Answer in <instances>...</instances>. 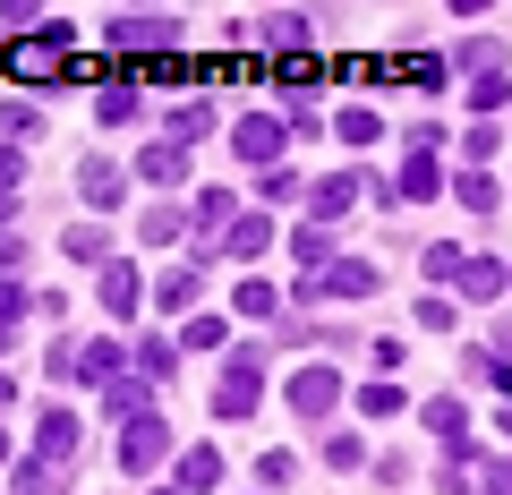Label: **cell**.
<instances>
[{
    "label": "cell",
    "instance_id": "9c48e42d",
    "mask_svg": "<svg viewBox=\"0 0 512 495\" xmlns=\"http://www.w3.org/2000/svg\"><path fill=\"white\" fill-rule=\"evenodd\" d=\"M103 43L111 52H171V43H180V18H111Z\"/></svg>",
    "mask_w": 512,
    "mask_h": 495
},
{
    "label": "cell",
    "instance_id": "f1b7e54d",
    "mask_svg": "<svg viewBox=\"0 0 512 495\" xmlns=\"http://www.w3.org/2000/svg\"><path fill=\"white\" fill-rule=\"evenodd\" d=\"M453 197L470 205V214H495V205H504V188H495V171H453Z\"/></svg>",
    "mask_w": 512,
    "mask_h": 495
},
{
    "label": "cell",
    "instance_id": "ba28073f",
    "mask_svg": "<svg viewBox=\"0 0 512 495\" xmlns=\"http://www.w3.org/2000/svg\"><path fill=\"white\" fill-rule=\"evenodd\" d=\"M274 248V214H231V231L214 239V265H248Z\"/></svg>",
    "mask_w": 512,
    "mask_h": 495
},
{
    "label": "cell",
    "instance_id": "30bf717a",
    "mask_svg": "<svg viewBox=\"0 0 512 495\" xmlns=\"http://www.w3.org/2000/svg\"><path fill=\"white\" fill-rule=\"evenodd\" d=\"M444 197V154H402V171H393V205H427Z\"/></svg>",
    "mask_w": 512,
    "mask_h": 495
},
{
    "label": "cell",
    "instance_id": "ffe728a7",
    "mask_svg": "<svg viewBox=\"0 0 512 495\" xmlns=\"http://www.w3.org/2000/svg\"><path fill=\"white\" fill-rule=\"evenodd\" d=\"M197 291H205L197 265H171V274L154 282V308H163V316H197Z\"/></svg>",
    "mask_w": 512,
    "mask_h": 495
},
{
    "label": "cell",
    "instance_id": "8d00e7d4",
    "mask_svg": "<svg viewBox=\"0 0 512 495\" xmlns=\"http://www.w3.org/2000/svg\"><path fill=\"white\" fill-rule=\"evenodd\" d=\"M325 470H367V444L359 436H325Z\"/></svg>",
    "mask_w": 512,
    "mask_h": 495
},
{
    "label": "cell",
    "instance_id": "5bb4252c",
    "mask_svg": "<svg viewBox=\"0 0 512 495\" xmlns=\"http://www.w3.org/2000/svg\"><path fill=\"white\" fill-rule=\"evenodd\" d=\"M137 180H146V188H188V146H171V137H154V146L137 154Z\"/></svg>",
    "mask_w": 512,
    "mask_h": 495
},
{
    "label": "cell",
    "instance_id": "603a6c76",
    "mask_svg": "<svg viewBox=\"0 0 512 495\" xmlns=\"http://www.w3.org/2000/svg\"><path fill=\"white\" fill-rule=\"evenodd\" d=\"M333 137H342V146H376V137H384V120H376V103H342V111H333Z\"/></svg>",
    "mask_w": 512,
    "mask_h": 495
},
{
    "label": "cell",
    "instance_id": "8fae6325",
    "mask_svg": "<svg viewBox=\"0 0 512 495\" xmlns=\"http://www.w3.org/2000/svg\"><path fill=\"white\" fill-rule=\"evenodd\" d=\"M94 291H103V316H111V325H128V316H137V299H146V282H137V265L111 257L103 274H94Z\"/></svg>",
    "mask_w": 512,
    "mask_h": 495
},
{
    "label": "cell",
    "instance_id": "7402d4cb",
    "mask_svg": "<svg viewBox=\"0 0 512 495\" xmlns=\"http://www.w3.org/2000/svg\"><path fill=\"white\" fill-rule=\"evenodd\" d=\"M77 376H86V385L103 393L111 376H120V333H103V342H77Z\"/></svg>",
    "mask_w": 512,
    "mask_h": 495
},
{
    "label": "cell",
    "instance_id": "9a60e30c",
    "mask_svg": "<svg viewBox=\"0 0 512 495\" xmlns=\"http://www.w3.org/2000/svg\"><path fill=\"white\" fill-rule=\"evenodd\" d=\"M137 239H146V248H180V239H188V205L154 197L146 214H137Z\"/></svg>",
    "mask_w": 512,
    "mask_h": 495
},
{
    "label": "cell",
    "instance_id": "1f68e13d",
    "mask_svg": "<svg viewBox=\"0 0 512 495\" xmlns=\"http://www.w3.org/2000/svg\"><path fill=\"white\" fill-rule=\"evenodd\" d=\"M137 86H94V120H103V129H120V120H137Z\"/></svg>",
    "mask_w": 512,
    "mask_h": 495
},
{
    "label": "cell",
    "instance_id": "c3c4849f",
    "mask_svg": "<svg viewBox=\"0 0 512 495\" xmlns=\"http://www.w3.org/2000/svg\"><path fill=\"white\" fill-rule=\"evenodd\" d=\"M0 402H18V385H9V376H0Z\"/></svg>",
    "mask_w": 512,
    "mask_h": 495
},
{
    "label": "cell",
    "instance_id": "d6986e66",
    "mask_svg": "<svg viewBox=\"0 0 512 495\" xmlns=\"http://www.w3.org/2000/svg\"><path fill=\"white\" fill-rule=\"evenodd\" d=\"M291 265H299V282H316L333 265V231H325V222H299V231H291Z\"/></svg>",
    "mask_w": 512,
    "mask_h": 495
},
{
    "label": "cell",
    "instance_id": "3957f363",
    "mask_svg": "<svg viewBox=\"0 0 512 495\" xmlns=\"http://www.w3.org/2000/svg\"><path fill=\"white\" fill-rule=\"evenodd\" d=\"M282 402H291V419H299V427H325L333 410H342V376H333L325 359H308V367L291 376V393H282Z\"/></svg>",
    "mask_w": 512,
    "mask_h": 495
},
{
    "label": "cell",
    "instance_id": "bcb514c9",
    "mask_svg": "<svg viewBox=\"0 0 512 495\" xmlns=\"http://www.w3.org/2000/svg\"><path fill=\"white\" fill-rule=\"evenodd\" d=\"M0 231H18V188H0Z\"/></svg>",
    "mask_w": 512,
    "mask_h": 495
},
{
    "label": "cell",
    "instance_id": "4dcf8cb0",
    "mask_svg": "<svg viewBox=\"0 0 512 495\" xmlns=\"http://www.w3.org/2000/svg\"><path fill=\"white\" fill-rule=\"evenodd\" d=\"M137 376H146V385H163V376H180V350H171L163 333H146V342H137Z\"/></svg>",
    "mask_w": 512,
    "mask_h": 495
},
{
    "label": "cell",
    "instance_id": "60d3db41",
    "mask_svg": "<svg viewBox=\"0 0 512 495\" xmlns=\"http://www.w3.org/2000/svg\"><path fill=\"white\" fill-rule=\"evenodd\" d=\"M18 265H26V231H0V282H18Z\"/></svg>",
    "mask_w": 512,
    "mask_h": 495
},
{
    "label": "cell",
    "instance_id": "52a82bcc",
    "mask_svg": "<svg viewBox=\"0 0 512 495\" xmlns=\"http://www.w3.org/2000/svg\"><path fill=\"white\" fill-rule=\"evenodd\" d=\"M359 197H367V171H325V180L308 188V222H325V231H333Z\"/></svg>",
    "mask_w": 512,
    "mask_h": 495
},
{
    "label": "cell",
    "instance_id": "4fadbf2b",
    "mask_svg": "<svg viewBox=\"0 0 512 495\" xmlns=\"http://www.w3.org/2000/svg\"><path fill=\"white\" fill-rule=\"evenodd\" d=\"M69 453H77V410H43V419H35V461L60 470Z\"/></svg>",
    "mask_w": 512,
    "mask_h": 495
},
{
    "label": "cell",
    "instance_id": "cb8c5ba5",
    "mask_svg": "<svg viewBox=\"0 0 512 495\" xmlns=\"http://www.w3.org/2000/svg\"><path fill=\"white\" fill-rule=\"evenodd\" d=\"M461 94H470L478 120H495V111L512 103V69H487V77H461Z\"/></svg>",
    "mask_w": 512,
    "mask_h": 495
},
{
    "label": "cell",
    "instance_id": "f907efd6",
    "mask_svg": "<svg viewBox=\"0 0 512 495\" xmlns=\"http://www.w3.org/2000/svg\"><path fill=\"white\" fill-rule=\"evenodd\" d=\"M154 495H180V487H154Z\"/></svg>",
    "mask_w": 512,
    "mask_h": 495
},
{
    "label": "cell",
    "instance_id": "484cf974",
    "mask_svg": "<svg viewBox=\"0 0 512 495\" xmlns=\"http://www.w3.org/2000/svg\"><path fill=\"white\" fill-rule=\"evenodd\" d=\"M419 419H427V436H436V444H461V436H470V410H461L453 393H436V402H427Z\"/></svg>",
    "mask_w": 512,
    "mask_h": 495
},
{
    "label": "cell",
    "instance_id": "836d02e7",
    "mask_svg": "<svg viewBox=\"0 0 512 495\" xmlns=\"http://www.w3.org/2000/svg\"><path fill=\"white\" fill-rule=\"evenodd\" d=\"M274 308H282V291H274V282L239 274V316H274Z\"/></svg>",
    "mask_w": 512,
    "mask_h": 495
},
{
    "label": "cell",
    "instance_id": "8992f818",
    "mask_svg": "<svg viewBox=\"0 0 512 495\" xmlns=\"http://www.w3.org/2000/svg\"><path fill=\"white\" fill-rule=\"evenodd\" d=\"M77 197H86L94 214H120L128 205V171L111 163V154H86V163H77Z\"/></svg>",
    "mask_w": 512,
    "mask_h": 495
},
{
    "label": "cell",
    "instance_id": "816d5d0a",
    "mask_svg": "<svg viewBox=\"0 0 512 495\" xmlns=\"http://www.w3.org/2000/svg\"><path fill=\"white\" fill-rule=\"evenodd\" d=\"M504 291H512V282H504Z\"/></svg>",
    "mask_w": 512,
    "mask_h": 495
},
{
    "label": "cell",
    "instance_id": "b9f144b4",
    "mask_svg": "<svg viewBox=\"0 0 512 495\" xmlns=\"http://www.w3.org/2000/svg\"><path fill=\"white\" fill-rule=\"evenodd\" d=\"M265 35H274L282 52H299V43H308V18H274V26H265Z\"/></svg>",
    "mask_w": 512,
    "mask_h": 495
},
{
    "label": "cell",
    "instance_id": "f546056e",
    "mask_svg": "<svg viewBox=\"0 0 512 495\" xmlns=\"http://www.w3.org/2000/svg\"><path fill=\"white\" fill-rule=\"evenodd\" d=\"M26 137H43V111L9 94V103H0V146H26Z\"/></svg>",
    "mask_w": 512,
    "mask_h": 495
},
{
    "label": "cell",
    "instance_id": "7dc6e473",
    "mask_svg": "<svg viewBox=\"0 0 512 495\" xmlns=\"http://www.w3.org/2000/svg\"><path fill=\"white\" fill-rule=\"evenodd\" d=\"M495 427H504V444H512V402H504V410H495Z\"/></svg>",
    "mask_w": 512,
    "mask_h": 495
},
{
    "label": "cell",
    "instance_id": "e575fe53",
    "mask_svg": "<svg viewBox=\"0 0 512 495\" xmlns=\"http://www.w3.org/2000/svg\"><path fill=\"white\" fill-rule=\"evenodd\" d=\"M256 197H265V205H308V188H299V171H265V180H256Z\"/></svg>",
    "mask_w": 512,
    "mask_h": 495
},
{
    "label": "cell",
    "instance_id": "5b68a950",
    "mask_svg": "<svg viewBox=\"0 0 512 495\" xmlns=\"http://www.w3.org/2000/svg\"><path fill=\"white\" fill-rule=\"evenodd\" d=\"M163 461H171V419H163V410H146V419L120 427V470H128V478L163 470Z\"/></svg>",
    "mask_w": 512,
    "mask_h": 495
},
{
    "label": "cell",
    "instance_id": "ab89813d",
    "mask_svg": "<svg viewBox=\"0 0 512 495\" xmlns=\"http://www.w3.org/2000/svg\"><path fill=\"white\" fill-rule=\"evenodd\" d=\"M231 333H222V316H188V350H222Z\"/></svg>",
    "mask_w": 512,
    "mask_h": 495
},
{
    "label": "cell",
    "instance_id": "7a4b0ae2",
    "mask_svg": "<svg viewBox=\"0 0 512 495\" xmlns=\"http://www.w3.org/2000/svg\"><path fill=\"white\" fill-rule=\"evenodd\" d=\"M384 291V265H367V257H333L316 282H299V308H316V299H376Z\"/></svg>",
    "mask_w": 512,
    "mask_h": 495
},
{
    "label": "cell",
    "instance_id": "74e56055",
    "mask_svg": "<svg viewBox=\"0 0 512 495\" xmlns=\"http://www.w3.org/2000/svg\"><path fill=\"white\" fill-rule=\"evenodd\" d=\"M9 495H52V470L26 453V461H18V478H9Z\"/></svg>",
    "mask_w": 512,
    "mask_h": 495
},
{
    "label": "cell",
    "instance_id": "d590c367",
    "mask_svg": "<svg viewBox=\"0 0 512 495\" xmlns=\"http://www.w3.org/2000/svg\"><path fill=\"white\" fill-rule=\"evenodd\" d=\"M461 325V316H453V299H444V291H427L419 299V333H453Z\"/></svg>",
    "mask_w": 512,
    "mask_h": 495
},
{
    "label": "cell",
    "instance_id": "7c38bea8",
    "mask_svg": "<svg viewBox=\"0 0 512 495\" xmlns=\"http://www.w3.org/2000/svg\"><path fill=\"white\" fill-rule=\"evenodd\" d=\"M163 137H171V146H197V137H214V94H180V103L163 111Z\"/></svg>",
    "mask_w": 512,
    "mask_h": 495
},
{
    "label": "cell",
    "instance_id": "e0dca14e",
    "mask_svg": "<svg viewBox=\"0 0 512 495\" xmlns=\"http://www.w3.org/2000/svg\"><path fill=\"white\" fill-rule=\"evenodd\" d=\"M94 402H103V419H146V402H154V385H146V376H111V385L103 393H94Z\"/></svg>",
    "mask_w": 512,
    "mask_h": 495
},
{
    "label": "cell",
    "instance_id": "4316f807",
    "mask_svg": "<svg viewBox=\"0 0 512 495\" xmlns=\"http://www.w3.org/2000/svg\"><path fill=\"white\" fill-rule=\"evenodd\" d=\"M495 154H504V129H495V120H470V129H461V171H487Z\"/></svg>",
    "mask_w": 512,
    "mask_h": 495
},
{
    "label": "cell",
    "instance_id": "d6a6232c",
    "mask_svg": "<svg viewBox=\"0 0 512 495\" xmlns=\"http://www.w3.org/2000/svg\"><path fill=\"white\" fill-rule=\"evenodd\" d=\"M461 257H470V248H453V239H436V248H427L419 265H427V282H436V291H444V282L461 274Z\"/></svg>",
    "mask_w": 512,
    "mask_h": 495
},
{
    "label": "cell",
    "instance_id": "83f0119b",
    "mask_svg": "<svg viewBox=\"0 0 512 495\" xmlns=\"http://www.w3.org/2000/svg\"><path fill=\"white\" fill-rule=\"evenodd\" d=\"M393 410H410V393L393 385V376H367L359 385V419H393Z\"/></svg>",
    "mask_w": 512,
    "mask_h": 495
},
{
    "label": "cell",
    "instance_id": "d4e9b609",
    "mask_svg": "<svg viewBox=\"0 0 512 495\" xmlns=\"http://www.w3.org/2000/svg\"><path fill=\"white\" fill-rule=\"evenodd\" d=\"M205 487H222V453L214 444H188L180 453V495H205Z\"/></svg>",
    "mask_w": 512,
    "mask_h": 495
},
{
    "label": "cell",
    "instance_id": "277c9868",
    "mask_svg": "<svg viewBox=\"0 0 512 495\" xmlns=\"http://www.w3.org/2000/svg\"><path fill=\"white\" fill-rule=\"evenodd\" d=\"M282 146H291V129H282V111H239V129H231V154L256 171H282Z\"/></svg>",
    "mask_w": 512,
    "mask_h": 495
},
{
    "label": "cell",
    "instance_id": "7bdbcfd3",
    "mask_svg": "<svg viewBox=\"0 0 512 495\" xmlns=\"http://www.w3.org/2000/svg\"><path fill=\"white\" fill-rule=\"evenodd\" d=\"M0 188H26V154L18 146H0Z\"/></svg>",
    "mask_w": 512,
    "mask_h": 495
},
{
    "label": "cell",
    "instance_id": "2e32d148",
    "mask_svg": "<svg viewBox=\"0 0 512 495\" xmlns=\"http://www.w3.org/2000/svg\"><path fill=\"white\" fill-rule=\"evenodd\" d=\"M504 282H512V265H504V257H461L453 291H461V299H504Z\"/></svg>",
    "mask_w": 512,
    "mask_h": 495
},
{
    "label": "cell",
    "instance_id": "681fc988",
    "mask_svg": "<svg viewBox=\"0 0 512 495\" xmlns=\"http://www.w3.org/2000/svg\"><path fill=\"white\" fill-rule=\"evenodd\" d=\"M0 461H9V436H0Z\"/></svg>",
    "mask_w": 512,
    "mask_h": 495
},
{
    "label": "cell",
    "instance_id": "44dd1931",
    "mask_svg": "<svg viewBox=\"0 0 512 495\" xmlns=\"http://www.w3.org/2000/svg\"><path fill=\"white\" fill-rule=\"evenodd\" d=\"M26 316H35V299H26V282H0V359L26 342Z\"/></svg>",
    "mask_w": 512,
    "mask_h": 495
},
{
    "label": "cell",
    "instance_id": "f35d334b",
    "mask_svg": "<svg viewBox=\"0 0 512 495\" xmlns=\"http://www.w3.org/2000/svg\"><path fill=\"white\" fill-rule=\"evenodd\" d=\"M291 478H299L291 453H265V461H256V487H291Z\"/></svg>",
    "mask_w": 512,
    "mask_h": 495
},
{
    "label": "cell",
    "instance_id": "6da1fadb",
    "mask_svg": "<svg viewBox=\"0 0 512 495\" xmlns=\"http://www.w3.org/2000/svg\"><path fill=\"white\" fill-rule=\"evenodd\" d=\"M256 393H265V342H248V350L222 359V376H214V419H248Z\"/></svg>",
    "mask_w": 512,
    "mask_h": 495
},
{
    "label": "cell",
    "instance_id": "f6af8a7d",
    "mask_svg": "<svg viewBox=\"0 0 512 495\" xmlns=\"http://www.w3.org/2000/svg\"><path fill=\"white\" fill-rule=\"evenodd\" d=\"M487 495H512V453H504V461H487Z\"/></svg>",
    "mask_w": 512,
    "mask_h": 495
},
{
    "label": "cell",
    "instance_id": "ac0fdd59",
    "mask_svg": "<svg viewBox=\"0 0 512 495\" xmlns=\"http://www.w3.org/2000/svg\"><path fill=\"white\" fill-rule=\"evenodd\" d=\"M60 257L103 274V265H111V231H103V222H69V231H60Z\"/></svg>",
    "mask_w": 512,
    "mask_h": 495
},
{
    "label": "cell",
    "instance_id": "ee69618b",
    "mask_svg": "<svg viewBox=\"0 0 512 495\" xmlns=\"http://www.w3.org/2000/svg\"><path fill=\"white\" fill-rule=\"evenodd\" d=\"M487 359H504V367H512V316H504V325L487 333Z\"/></svg>",
    "mask_w": 512,
    "mask_h": 495
}]
</instances>
